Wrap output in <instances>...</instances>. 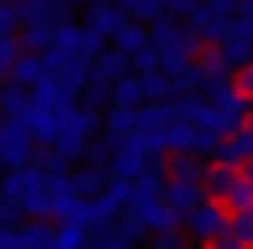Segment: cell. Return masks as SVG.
Wrapping results in <instances>:
<instances>
[{
  "mask_svg": "<svg viewBox=\"0 0 253 249\" xmlns=\"http://www.w3.org/2000/svg\"><path fill=\"white\" fill-rule=\"evenodd\" d=\"M54 174H58V170H50V166H42V162H29V166H21V170L0 174V195L13 200L21 212L34 216V220H50Z\"/></svg>",
  "mask_w": 253,
  "mask_h": 249,
  "instance_id": "cell-1",
  "label": "cell"
},
{
  "mask_svg": "<svg viewBox=\"0 0 253 249\" xmlns=\"http://www.w3.org/2000/svg\"><path fill=\"white\" fill-rule=\"evenodd\" d=\"M241 21V0H199L187 13V25L204 42H224V34Z\"/></svg>",
  "mask_w": 253,
  "mask_h": 249,
  "instance_id": "cell-2",
  "label": "cell"
},
{
  "mask_svg": "<svg viewBox=\"0 0 253 249\" xmlns=\"http://www.w3.org/2000/svg\"><path fill=\"white\" fill-rule=\"evenodd\" d=\"M187 233H191V241H208L212 245L216 237L233 233V208L220 204V200H204L199 208H191V212L183 216Z\"/></svg>",
  "mask_w": 253,
  "mask_h": 249,
  "instance_id": "cell-3",
  "label": "cell"
},
{
  "mask_svg": "<svg viewBox=\"0 0 253 249\" xmlns=\"http://www.w3.org/2000/svg\"><path fill=\"white\" fill-rule=\"evenodd\" d=\"M34 154H38V137L21 121H4V124H0V162H4V170L29 166Z\"/></svg>",
  "mask_w": 253,
  "mask_h": 249,
  "instance_id": "cell-4",
  "label": "cell"
},
{
  "mask_svg": "<svg viewBox=\"0 0 253 249\" xmlns=\"http://www.w3.org/2000/svg\"><path fill=\"white\" fill-rule=\"evenodd\" d=\"M216 54L224 58L233 71H241L245 62H253V21L241 17L237 25L224 34V42H216Z\"/></svg>",
  "mask_w": 253,
  "mask_h": 249,
  "instance_id": "cell-5",
  "label": "cell"
},
{
  "mask_svg": "<svg viewBox=\"0 0 253 249\" xmlns=\"http://www.w3.org/2000/svg\"><path fill=\"white\" fill-rule=\"evenodd\" d=\"M129 13L117 4V0H96V4H87V17H83V25H91L96 34H104V38H117L125 25H129Z\"/></svg>",
  "mask_w": 253,
  "mask_h": 249,
  "instance_id": "cell-6",
  "label": "cell"
},
{
  "mask_svg": "<svg viewBox=\"0 0 253 249\" xmlns=\"http://www.w3.org/2000/svg\"><path fill=\"white\" fill-rule=\"evenodd\" d=\"M208 200V191H204V183L199 179H166V204L174 208V212H191V208H199Z\"/></svg>",
  "mask_w": 253,
  "mask_h": 249,
  "instance_id": "cell-7",
  "label": "cell"
},
{
  "mask_svg": "<svg viewBox=\"0 0 253 249\" xmlns=\"http://www.w3.org/2000/svg\"><path fill=\"white\" fill-rule=\"evenodd\" d=\"M249 158H253V129H249V124H245V129H237V133H228L224 145L216 150V162L237 166V170H241V166H245Z\"/></svg>",
  "mask_w": 253,
  "mask_h": 249,
  "instance_id": "cell-8",
  "label": "cell"
},
{
  "mask_svg": "<svg viewBox=\"0 0 253 249\" xmlns=\"http://www.w3.org/2000/svg\"><path fill=\"white\" fill-rule=\"evenodd\" d=\"M241 183V174H237V166H224V162H216V166H208L204 170V191H208V200H220V204H228V195H233V187Z\"/></svg>",
  "mask_w": 253,
  "mask_h": 249,
  "instance_id": "cell-9",
  "label": "cell"
},
{
  "mask_svg": "<svg viewBox=\"0 0 253 249\" xmlns=\"http://www.w3.org/2000/svg\"><path fill=\"white\" fill-rule=\"evenodd\" d=\"M112 46H117V50H121V54L129 58V62H137V58L145 54V50L154 46V42H150V29H145L141 21H129V25H125L121 34L112 38Z\"/></svg>",
  "mask_w": 253,
  "mask_h": 249,
  "instance_id": "cell-10",
  "label": "cell"
},
{
  "mask_svg": "<svg viewBox=\"0 0 253 249\" xmlns=\"http://www.w3.org/2000/svg\"><path fill=\"white\" fill-rule=\"evenodd\" d=\"M199 137H204V129L191 124V121H183V117L166 129V145H170V154H199Z\"/></svg>",
  "mask_w": 253,
  "mask_h": 249,
  "instance_id": "cell-11",
  "label": "cell"
},
{
  "mask_svg": "<svg viewBox=\"0 0 253 249\" xmlns=\"http://www.w3.org/2000/svg\"><path fill=\"white\" fill-rule=\"evenodd\" d=\"M137 108L141 104H112L104 112V137H129L137 129Z\"/></svg>",
  "mask_w": 253,
  "mask_h": 249,
  "instance_id": "cell-12",
  "label": "cell"
},
{
  "mask_svg": "<svg viewBox=\"0 0 253 249\" xmlns=\"http://www.w3.org/2000/svg\"><path fill=\"white\" fill-rule=\"evenodd\" d=\"M71 183H75L79 200H96V195H104V187H108V170L104 166H79L75 174H71Z\"/></svg>",
  "mask_w": 253,
  "mask_h": 249,
  "instance_id": "cell-13",
  "label": "cell"
},
{
  "mask_svg": "<svg viewBox=\"0 0 253 249\" xmlns=\"http://www.w3.org/2000/svg\"><path fill=\"white\" fill-rule=\"evenodd\" d=\"M46 75H50V67H46L42 54H21L17 67H13V83H17V87H29V91H34Z\"/></svg>",
  "mask_w": 253,
  "mask_h": 249,
  "instance_id": "cell-14",
  "label": "cell"
},
{
  "mask_svg": "<svg viewBox=\"0 0 253 249\" xmlns=\"http://www.w3.org/2000/svg\"><path fill=\"white\" fill-rule=\"evenodd\" d=\"M50 46H54V25L50 21H29L21 29V50L25 54H46Z\"/></svg>",
  "mask_w": 253,
  "mask_h": 249,
  "instance_id": "cell-15",
  "label": "cell"
},
{
  "mask_svg": "<svg viewBox=\"0 0 253 249\" xmlns=\"http://www.w3.org/2000/svg\"><path fill=\"white\" fill-rule=\"evenodd\" d=\"M129 67H133V62L125 58V54H121L117 46H108V50H104V54H100L96 62H91V75H100V79H108V83H117L121 75H129Z\"/></svg>",
  "mask_w": 253,
  "mask_h": 249,
  "instance_id": "cell-16",
  "label": "cell"
},
{
  "mask_svg": "<svg viewBox=\"0 0 253 249\" xmlns=\"http://www.w3.org/2000/svg\"><path fill=\"white\" fill-rule=\"evenodd\" d=\"M117 4L129 13L133 21H141V25H154V21L170 17V8H166V0H117Z\"/></svg>",
  "mask_w": 253,
  "mask_h": 249,
  "instance_id": "cell-17",
  "label": "cell"
},
{
  "mask_svg": "<svg viewBox=\"0 0 253 249\" xmlns=\"http://www.w3.org/2000/svg\"><path fill=\"white\" fill-rule=\"evenodd\" d=\"M137 75H141L145 100H170V96H178V83H174V75H166V71H137Z\"/></svg>",
  "mask_w": 253,
  "mask_h": 249,
  "instance_id": "cell-18",
  "label": "cell"
},
{
  "mask_svg": "<svg viewBox=\"0 0 253 249\" xmlns=\"http://www.w3.org/2000/svg\"><path fill=\"white\" fill-rule=\"evenodd\" d=\"M112 104H145V87H141V75H121L112 83Z\"/></svg>",
  "mask_w": 253,
  "mask_h": 249,
  "instance_id": "cell-19",
  "label": "cell"
},
{
  "mask_svg": "<svg viewBox=\"0 0 253 249\" xmlns=\"http://www.w3.org/2000/svg\"><path fill=\"white\" fill-rule=\"evenodd\" d=\"M204 170L208 166H199V154H170V166H166L170 179H199V183H204Z\"/></svg>",
  "mask_w": 253,
  "mask_h": 249,
  "instance_id": "cell-20",
  "label": "cell"
},
{
  "mask_svg": "<svg viewBox=\"0 0 253 249\" xmlns=\"http://www.w3.org/2000/svg\"><path fill=\"white\" fill-rule=\"evenodd\" d=\"M54 249H87V228H79V224H58L54 228Z\"/></svg>",
  "mask_w": 253,
  "mask_h": 249,
  "instance_id": "cell-21",
  "label": "cell"
},
{
  "mask_svg": "<svg viewBox=\"0 0 253 249\" xmlns=\"http://www.w3.org/2000/svg\"><path fill=\"white\" fill-rule=\"evenodd\" d=\"M83 104H87V108H104V104H112V83L100 79V75H91L87 87H83Z\"/></svg>",
  "mask_w": 253,
  "mask_h": 249,
  "instance_id": "cell-22",
  "label": "cell"
},
{
  "mask_svg": "<svg viewBox=\"0 0 253 249\" xmlns=\"http://www.w3.org/2000/svg\"><path fill=\"white\" fill-rule=\"evenodd\" d=\"M21 54H25V50H21V38H13V34L0 38V75H13V67H17Z\"/></svg>",
  "mask_w": 253,
  "mask_h": 249,
  "instance_id": "cell-23",
  "label": "cell"
},
{
  "mask_svg": "<svg viewBox=\"0 0 253 249\" xmlns=\"http://www.w3.org/2000/svg\"><path fill=\"white\" fill-rule=\"evenodd\" d=\"M233 237L253 249V208H237L233 212Z\"/></svg>",
  "mask_w": 253,
  "mask_h": 249,
  "instance_id": "cell-24",
  "label": "cell"
},
{
  "mask_svg": "<svg viewBox=\"0 0 253 249\" xmlns=\"http://www.w3.org/2000/svg\"><path fill=\"white\" fill-rule=\"evenodd\" d=\"M228 208H233V212L237 208H253V183L245 179V174H241V183L233 187V195H228Z\"/></svg>",
  "mask_w": 253,
  "mask_h": 249,
  "instance_id": "cell-25",
  "label": "cell"
},
{
  "mask_svg": "<svg viewBox=\"0 0 253 249\" xmlns=\"http://www.w3.org/2000/svg\"><path fill=\"white\" fill-rule=\"evenodd\" d=\"M21 208L13 204V200H4V195H0V228H21Z\"/></svg>",
  "mask_w": 253,
  "mask_h": 249,
  "instance_id": "cell-26",
  "label": "cell"
},
{
  "mask_svg": "<svg viewBox=\"0 0 253 249\" xmlns=\"http://www.w3.org/2000/svg\"><path fill=\"white\" fill-rule=\"evenodd\" d=\"M233 83H237V91H241V96L253 104V62H245V67L237 71V75H233Z\"/></svg>",
  "mask_w": 253,
  "mask_h": 249,
  "instance_id": "cell-27",
  "label": "cell"
},
{
  "mask_svg": "<svg viewBox=\"0 0 253 249\" xmlns=\"http://www.w3.org/2000/svg\"><path fill=\"white\" fill-rule=\"evenodd\" d=\"M150 249H187V241H183L178 233H154Z\"/></svg>",
  "mask_w": 253,
  "mask_h": 249,
  "instance_id": "cell-28",
  "label": "cell"
},
{
  "mask_svg": "<svg viewBox=\"0 0 253 249\" xmlns=\"http://www.w3.org/2000/svg\"><path fill=\"white\" fill-rule=\"evenodd\" d=\"M208 249H249V245H245V241H237L233 233H224V237H216V241L208 245Z\"/></svg>",
  "mask_w": 253,
  "mask_h": 249,
  "instance_id": "cell-29",
  "label": "cell"
},
{
  "mask_svg": "<svg viewBox=\"0 0 253 249\" xmlns=\"http://www.w3.org/2000/svg\"><path fill=\"white\" fill-rule=\"evenodd\" d=\"M241 17H245V21H253V0H241Z\"/></svg>",
  "mask_w": 253,
  "mask_h": 249,
  "instance_id": "cell-30",
  "label": "cell"
},
{
  "mask_svg": "<svg viewBox=\"0 0 253 249\" xmlns=\"http://www.w3.org/2000/svg\"><path fill=\"white\" fill-rule=\"evenodd\" d=\"M241 174H245V179H249V183H253V158H249V162H245V166H241Z\"/></svg>",
  "mask_w": 253,
  "mask_h": 249,
  "instance_id": "cell-31",
  "label": "cell"
},
{
  "mask_svg": "<svg viewBox=\"0 0 253 249\" xmlns=\"http://www.w3.org/2000/svg\"><path fill=\"white\" fill-rule=\"evenodd\" d=\"M67 4H96V0H67Z\"/></svg>",
  "mask_w": 253,
  "mask_h": 249,
  "instance_id": "cell-32",
  "label": "cell"
},
{
  "mask_svg": "<svg viewBox=\"0 0 253 249\" xmlns=\"http://www.w3.org/2000/svg\"><path fill=\"white\" fill-rule=\"evenodd\" d=\"M245 124H249V129H253V112H249V121H245Z\"/></svg>",
  "mask_w": 253,
  "mask_h": 249,
  "instance_id": "cell-33",
  "label": "cell"
},
{
  "mask_svg": "<svg viewBox=\"0 0 253 249\" xmlns=\"http://www.w3.org/2000/svg\"><path fill=\"white\" fill-rule=\"evenodd\" d=\"M0 104H4V87H0Z\"/></svg>",
  "mask_w": 253,
  "mask_h": 249,
  "instance_id": "cell-34",
  "label": "cell"
},
{
  "mask_svg": "<svg viewBox=\"0 0 253 249\" xmlns=\"http://www.w3.org/2000/svg\"><path fill=\"white\" fill-rule=\"evenodd\" d=\"M187 4H191V8H195V4H199V0H187Z\"/></svg>",
  "mask_w": 253,
  "mask_h": 249,
  "instance_id": "cell-35",
  "label": "cell"
},
{
  "mask_svg": "<svg viewBox=\"0 0 253 249\" xmlns=\"http://www.w3.org/2000/svg\"><path fill=\"white\" fill-rule=\"evenodd\" d=\"M187 249H191V245H187Z\"/></svg>",
  "mask_w": 253,
  "mask_h": 249,
  "instance_id": "cell-36",
  "label": "cell"
},
{
  "mask_svg": "<svg viewBox=\"0 0 253 249\" xmlns=\"http://www.w3.org/2000/svg\"><path fill=\"white\" fill-rule=\"evenodd\" d=\"M0 166H4V162H0Z\"/></svg>",
  "mask_w": 253,
  "mask_h": 249,
  "instance_id": "cell-37",
  "label": "cell"
}]
</instances>
